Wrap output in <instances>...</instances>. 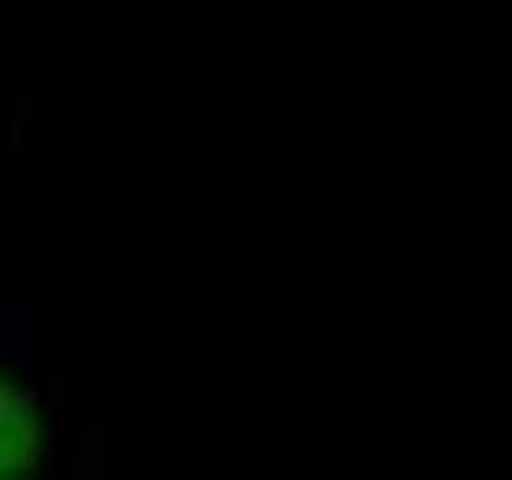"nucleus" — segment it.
I'll return each mask as SVG.
<instances>
[{"instance_id":"1","label":"nucleus","mask_w":512,"mask_h":480,"mask_svg":"<svg viewBox=\"0 0 512 480\" xmlns=\"http://www.w3.org/2000/svg\"><path fill=\"white\" fill-rule=\"evenodd\" d=\"M48 420L29 384L0 365V480H26L45 461Z\"/></svg>"}]
</instances>
